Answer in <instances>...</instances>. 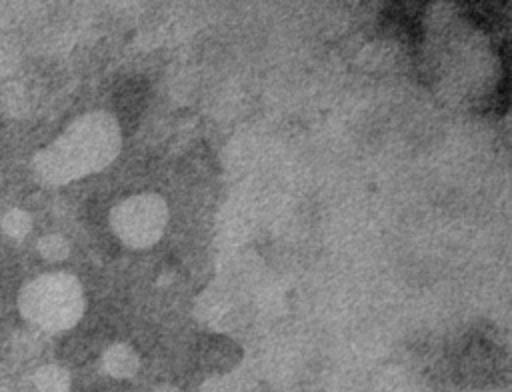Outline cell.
<instances>
[{"mask_svg":"<svg viewBox=\"0 0 512 392\" xmlns=\"http://www.w3.org/2000/svg\"><path fill=\"white\" fill-rule=\"evenodd\" d=\"M32 228V220L28 216V212L20 210V208H12L4 214L2 218V230L12 236V238H22L30 232Z\"/></svg>","mask_w":512,"mask_h":392,"instance_id":"obj_7","label":"cell"},{"mask_svg":"<svg viewBox=\"0 0 512 392\" xmlns=\"http://www.w3.org/2000/svg\"><path fill=\"white\" fill-rule=\"evenodd\" d=\"M110 222L122 242L130 246H148L158 240L166 222V206L156 196H136L118 204Z\"/></svg>","mask_w":512,"mask_h":392,"instance_id":"obj_3","label":"cell"},{"mask_svg":"<svg viewBox=\"0 0 512 392\" xmlns=\"http://www.w3.org/2000/svg\"><path fill=\"white\" fill-rule=\"evenodd\" d=\"M202 392H258V386L250 376L242 372H230L206 380Z\"/></svg>","mask_w":512,"mask_h":392,"instance_id":"obj_5","label":"cell"},{"mask_svg":"<svg viewBox=\"0 0 512 392\" xmlns=\"http://www.w3.org/2000/svg\"><path fill=\"white\" fill-rule=\"evenodd\" d=\"M0 392H8V390H6V388H2V386H0Z\"/></svg>","mask_w":512,"mask_h":392,"instance_id":"obj_10","label":"cell"},{"mask_svg":"<svg viewBox=\"0 0 512 392\" xmlns=\"http://www.w3.org/2000/svg\"><path fill=\"white\" fill-rule=\"evenodd\" d=\"M38 252L46 258V260H64L70 252L68 242L58 236V234H48L44 238H40L38 242Z\"/></svg>","mask_w":512,"mask_h":392,"instance_id":"obj_8","label":"cell"},{"mask_svg":"<svg viewBox=\"0 0 512 392\" xmlns=\"http://www.w3.org/2000/svg\"><path fill=\"white\" fill-rule=\"evenodd\" d=\"M34 384L38 392H68L70 390V376L64 368L56 364L42 366L34 374Z\"/></svg>","mask_w":512,"mask_h":392,"instance_id":"obj_6","label":"cell"},{"mask_svg":"<svg viewBox=\"0 0 512 392\" xmlns=\"http://www.w3.org/2000/svg\"><path fill=\"white\" fill-rule=\"evenodd\" d=\"M156 392H180V390H176V388H172V386H162V388H158Z\"/></svg>","mask_w":512,"mask_h":392,"instance_id":"obj_9","label":"cell"},{"mask_svg":"<svg viewBox=\"0 0 512 392\" xmlns=\"http://www.w3.org/2000/svg\"><path fill=\"white\" fill-rule=\"evenodd\" d=\"M102 364H104V370L116 378H130L138 370L136 354L132 352L130 346H124V344L110 346L102 356Z\"/></svg>","mask_w":512,"mask_h":392,"instance_id":"obj_4","label":"cell"},{"mask_svg":"<svg viewBox=\"0 0 512 392\" xmlns=\"http://www.w3.org/2000/svg\"><path fill=\"white\" fill-rule=\"evenodd\" d=\"M20 314L50 332L66 330L84 310L82 288L70 274H46L28 282L18 296Z\"/></svg>","mask_w":512,"mask_h":392,"instance_id":"obj_2","label":"cell"},{"mask_svg":"<svg viewBox=\"0 0 512 392\" xmlns=\"http://www.w3.org/2000/svg\"><path fill=\"white\" fill-rule=\"evenodd\" d=\"M116 120L104 112L74 120L52 144L34 156V172L46 184H66L110 164L118 152Z\"/></svg>","mask_w":512,"mask_h":392,"instance_id":"obj_1","label":"cell"}]
</instances>
